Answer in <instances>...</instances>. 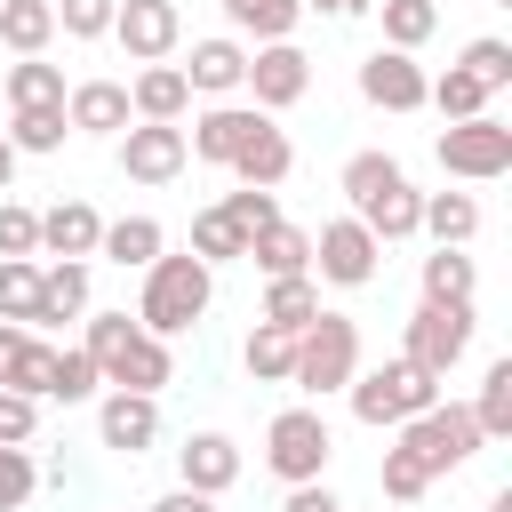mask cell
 <instances>
[{"instance_id":"1","label":"cell","mask_w":512,"mask_h":512,"mask_svg":"<svg viewBox=\"0 0 512 512\" xmlns=\"http://www.w3.org/2000/svg\"><path fill=\"white\" fill-rule=\"evenodd\" d=\"M208 304H216V272L200 264V256H152L144 264V288H136V328L144 336H160V344H176L184 328H200L208 320Z\"/></svg>"},{"instance_id":"2","label":"cell","mask_w":512,"mask_h":512,"mask_svg":"<svg viewBox=\"0 0 512 512\" xmlns=\"http://www.w3.org/2000/svg\"><path fill=\"white\" fill-rule=\"evenodd\" d=\"M344 400H352V416L368 424V432H400L408 416H424L432 400H440V376H424L416 360H376V368H360L352 384H344Z\"/></svg>"},{"instance_id":"3","label":"cell","mask_w":512,"mask_h":512,"mask_svg":"<svg viewBox=\"0 0 512 512\" xmlns=\"http://www.w3.org/2000/svg\"><path fill=\"white\" fill-rule=\"evenodd\" d=\"M352 376H360V320L320 304V320L296 328V368H288V384H296L304 400H328V392H344Z\"/></svg>"},{"instance_id":"4","label":"cell","mask_w":512,"mask_h":512,"mask_svg":"<svg viewBox=\"0 0 512 512\" xmlns=\"http://www.w3.org/2000/svg\"><path fill=\"white\" fill-rule=\"evenodd\" d=\"M328 456H336V432L320 416V400H296L264 424V472L280 488H304V480H328Z\"/></svg>"},{"instance_id":"5","label":"cell","mask_w":512,"mask_h":512,"mask_svg":"<svg viewBox=\"0 0 512 512\" xmlns=\"http://www.w3.org/2000/svg\"><path fill=\"white\" fill-rule=\"evenodd\" d=\"M392 440H400V448H408V456H416V464H424L432 480H440V472H464V464H472V456L488 448L464 400H432V408H424V416H408V424H400Z\"/></svg>"},{"instance_id":"6","label":"cell","mask_w":512,"mask_h":512,"mask_svg":"<svg viewBox=\"0 0 512 512\" xmlns=\"http://www.w3.org/2000/svg\"><path fill=\"white\" fill-rule=\"evenodd\" d=\"M432 160H440L448 176H464V184H496V176L512 168V128H504L496 112H480V120H448V128L432 136Z\"/></svg>"},{"instance_id":"7","label":"cell","mask_w":512,"mask_h":512,"mask_svg":"<svg viewBox=\"0 0 512 512\" xmlns=\"http://www.w3.org/2000/svg\"><path fill=\"white\" fill-rule=\"evenodd\" d=\"M472 304H416L408 312V336H400V360H416L424 376H440L448 384V368L472 352Z\"/></svg>"},{"instance_id":"8","label":"cell","mask_w":512,"mask_h":512,"mask_svg":"<svg viewBox=\"0 0 512 512\" xmlns=\"http://www.w3.org/2000/svg\"><path fill=\"white\" fill-rule=\"evenodd\" d=\"M376 264H384V248H376V232H368L360 216H328V224L312 232V280H328V288H368Z\"/></svg>"},{"instance_id":"9","label":"cell","mask_w":512,"mask_h":512,"mask_svg":"<svg viewBox=\"0 0 512 512\" xmlns=\"http://www.w3.org/2000/svg\"><path fill=\"white\" fill-rule=\"evenodd\" d=\"M112 160H120L128 184H176L192 152H184V128H168V120H128V128L112 136Z\"/></svg>"},{"instance_id":"10","label":"cell","mask_w":512,"mask_h":512,"mask_svg":"<svg viewBox=\"0 0 512 512\" xmlns=\"http://www.w3.org/2000/svg\"><path fill=\"white\" fill-rule=\"evenodd\" d=\"M112 40L128 64H168L184 48V8L176 0H120L112 8Z\"/></svg>"},{"instance_id":"11","label":"cell","mask_w":512,"mask_h":512,"mask_svg":"<svg viewBox=\"0 0 512 512\" xmlns=\"http://www.w3.org/2000/svg\"><path fill=\"white\" fill-rule=\"evenodd\" d=\"M248 104L256 112H288V104H304V88H312V56L296 48V40H264V48H248Z\"/></svg>"},{"instance_id":"12","label":"cell","mask_w":512,"mask_h":512,"mask_svg":"<svg viewBox=\"0 0 512 512\" xmlns=\"http://www.w3.org/2000/svg\"><path fill=\"white\" fill-rule=\"evenodd\" d=\"M272 112H256V104H240V96H224V104H208V112H192V128H184V152L192 160H208V168H232V152L264 128Z\"/></svg>"},{"instance_id":"13","label":"cell","mask_w":512,"mask_h":512,"mask_svg":"<svg viewBox=\"0 0 512 512\" xmlns=\"http://www.w3.org/2000/svg\"><path fill=\"white\" fill-rule=\"evenodd\" d=\"M352 80H360V96H368L376 112H424V80H432V72H424L416 56H400V48H368Z\"/></svg>"},{"instance_id":"14","label":"cell","mask_w":512,"mask_h":512,"mask_svg":"<svg viewBox=\"0 0 512 512\" xmlns=\"http://www.w3.org/2000/svg\"><path fill=\"white\" fill-rule=\"evenodd\" d=\"M96 440L112 456H144L160 440V400L152 392H96Z\"/></svg>"},{"instance_id":"15","label":"cell","mask_w":512,"mask_h":512,"mask_svg":"<svg viewBox=\"0 0 512 512\" xmlns=\"http://www.w3.org/2000/svg\"><path fill=\"white\" fill-rule=\"evenodd\" d=\"M232 480H240V440H232V432H184V440H176V488L224 496Z\"/></svg>"},{"instance_id":"16","label":"cell","mask_w":512,"mask_h":512,"mask_svg":"<svg viewBox=\"0 0 512 512\" xmlns=\"http://www.w3.org/2000/svg\"><path fill=\"white\" fill-rule=\"evenodd\" d=\"M184 72V88L192 96H240V80H248V40H232V32H208V40H192V56L176 64Z\"/></svg>"},{"instance_id":"17","label":"cell","mask_w":512,"mask_h":512,"mask_svg":"<svg viewBox=\"0 0 512 512\" xmlns=\"http://www.w3.org/2000/svg\"><path fill=\"white\" fill-rule=\"evenodd\" d=\"M64 120L72 136H120L136 112H128V80H72L64 88Z\"/></svg>"},{"instance_id":"18","label":"cell","mask_w":512,"mask_h":512,"mask_svg":"<svg viewBox=\"0 0 512 512\" xmlns=\"http://www.w3.org/2000/svg\"><path fill=\"white\" fill-rule=\"evenodd\" d=\"M96 240H104V216H96L88 200H56V208H40V256H56V264H88Z\"/></svg>"},{"instance_id":"19","label":"cell","mask_w":512,"mask_h":512,"mask_svg":"<svg viewBox=\"0 0 512 512\" xmlns=\"http://www.w3.org/2000/svg\"><path fill=\"white\" fill-rule=\"evenodd\" d=\"M96 312V288H88V264H40V304H32V336L40 328H64V320H88Z\"/></svg>"},{"instance_id":"20","label":"cell","mask_w":512,"mask_h":512,"mask_svg":"<svg viewBox=\"0 0 512 512\" xmlns=\"http://www.w3.org/2000/svg\"><path fill=\"white\" fill-rule=\"evenodd\" d=\"M240 264H256L264 280H304V272H312V232L280 216V224H264V232L240 248Z\"/></svg>"},{"instance_id":"21","label":"cell","mask_w":512,"mask_h":512,"mask_svg":"<svg viewBox=\"0 0 512 512\" xmlns=\"http://www.w3.org/2000/svg\"><path fill=\"white\" fill-rule=\"evenodd\" d=\"M168 384H176V352H168L160 336H144V328H136V344H128L120 360H112L104 392H152V400H160Z\"/></svg>"},{"instance_id":"22","label":"cell","mask_w":512,"mask_h":512,"mask_svg":"<svg viewBox=\"0 0 512 512\" xmlns=\"http://www.w3.org/2000/svg\"><path fill=\"white\" fill-rule=\"evenodd\" d=\"M128 112L136 120H184L192 112V88H184V72L176 64H136V80H128Z\"/></svg>"},{"instance_id":"23","label":"cell","mask_w":512,"mask_h":512,"mask_svg":"<svg viewBox=\"0 0 512 512\" xmlns=\"http://www.w3.org/2000/svg\"><path fill=\"white\" fill-rule=\"evenodd\" d=\"M288 168H296V144H288V128H272V120L232 152V176H240V184H256V192H280V184H288Z\"/></svg>"},{"instance_id":"24","label":"cell","mask_w":512,"mask_h":512,"mask_svg":"<svg viewBox=\"0 0 512 512\" xmlns=\"http://www.w3.org/2000/svg\"><path fill=\"white\" fill-rule=\"evenodd\" d=\"M416 232H432V248H472L480 240V200L472 192H424Z\"/></svg>"},{"instance_id":"25","label":"cell","mask_w":512,"mask_h":512,"mask_svg":"<svg viewBox=\"0 0 512 512\" xmlns=\"http://www.w3.org/2000/svg\"><path fill=\"white\" fill-rule=\"evenodd\" d=\"M224 8V24H232V40H296V24H304V0H216Z\"/></svg>"},{"instance_id":"26","label":"cell","mask_w":512,"mask_h":512,"mask_svg":"<svg viewBox=\"0 0 512 512\" xmlns=\"http://www.w3.org/2000/svg\"><path fill=\"white\" fill-rule=\"evenodd\" d=\"M160 248H168L160 216H112V224H104V240H96V256H104V264H120V272H144Z\"/></svg>"},{"instance_id":"27","label":"cell","mask_w":512,"mask_h":512,"mask_svg":"<svg viewBox=\"0 0 512 512\" xmlns=\"http://www.w3.org/2000/svg\"><path fill=\"white\" fill-rule=\"evenodd\" d=\"M416 208H424V192L400 176V184H384V192H376L368 208H352V216L376 232V248H392V240H416Z\"/></svg>"},{"instance_id":"28","label":"cell","mask_w":512,"mask_h":512,"mask_svg":"<svg viewBox=\"0 0 512 512\" xmlns=\"http://www.w3.org/2000/svg\"><path fill=\"white\" fill-rule=\"evenodd\" d=\"M0 96H8V112L64 104V64H48V56H16V64H8V80H0Z\"/></svg>"},{"instance_id":"29","label":"cell","mask_w":512,"mask_h":512,"mask_svg":"<svg viewBox=\"0 0 512 512\" xmlns=\"http://www.w3.org/2000/svg\"><path fill=\"white\" fill-rule=\"evenodd\" d=\"M48 40H56L48 0H0V48L8 56H48Z\"/></svg>"},{"instance_id":"30","label":"cell","mask_w":512,"mask_h":512,"mask_svg":"<svg viewBox=\"0 0 512 512\" xmlns=\"http://www.w3.org/2000/svg\"><path fill=\"white\" fill-rule=\"evenodd\" d=\"M0 136L16 144V160H48V152H64L72 120H64V104H40V112H8V128H0Z\"/></svg>"},{"instance_id":"31","label":"cell","mask_w":512,"mask_h":512,"mask_svg":"<svg viewBox=\"0 0 512 512\" xmlns=\"http://www.w3.org/2000/svg\"><path fill=\"white\" fill-rule=\"evenodd\" d=\"M416 280H424V304H472V288H480V264H472L464 248H432Z\"/></svg>"},{"instance_id":"32","label":"cell","mask_w":512,"mask_h":512,"mask_svg":"<svg viewBox=\"0 0 512 512\" xmlns=\"http://www.w3.org/2000/svg\"><path fill=\"white\" fill-rule=\"evenodd\" d=\"M464 408H472L480 440H512V360H488V368H480V392H472Z\"/></svg>"},{"instance_id":"33","label":"cell","mask_w":512,"mask_h":512,"mask_svg":"<svg viewBox=\"0 0 512 512\" xmlns=\"http://www.w3.org/2000/svg\"><path fill=\"white\" fill-rule=\"evenodd\" d=\"M376 24H384V48L416 56V48L440 32V0H376Z\"/></svg>"},{"instance_id":"34","label":"cell","mask_w":512,"mask_h":512,"mask_svg":"<svg viewBox=\"0 0 512 512\" xmlns=\"http://www.w3.org/2000/svg\"><path fill=\"white\" fill-rule=\"evenodd\" d=\"M424 104H432L440 120H480L496 96H488V88H480L464 64H448V72H432V80H424Z\"/></svg>"},{"instance_id":"35","label":"cell","mask_w":512,"mask_h":512,"mask_svg":"<svg viewBox=\"0 0 512 512\" xmlns=\"http://www.w3.org/2000/svg\"><path fill=\"white\" fill-rule=\"evenodd\" d=\"M256 320H272V328H288V336L312 328V320H320V280H312V272H304V280H264V312H256Z\"/></svg>"},{"instance_id":"36","label":"cell","mask_w":512,"mask_h":512,"mask_svg":"<svg viewBox=\"0 0 512 512\" xmlns=\"http://www.w3.org/2000/svg\"><path fill=\"white\" fill-rule=\"evenodd\" d=\"M240 368H248L256 384H288V368H296V336L272 328V320H256L248 344H240Z\"/></svg>"},{"instance_id":"37","label":"cell","mask_w":512,"mask_h":512,"mask_svg":"<svg viewBox=\"0 0 512 512\" xmlns=\"http://www.w3.org/2000/svg\"><path fill=\"white\" fill-rule=\"evenodd\" d=\"M240 248H248V240L232 232L224 208H200V216H192V248H184V256H200L208 272H224V264H240Z\"/></svg>"},{"instance_id":"38","label":"cell","mask_w":512,"mask_h":512,"mask_svg":"<svg viewBox=\"0 0 512 512\" xmlns=\"http://www.w3.org/2000/svg\"><path fill=\"white\" fill-rule=\"evenodd\" d=\"M400 176H408V168H400L392 152H352L336 184H344V200H352V208H368V200H376L384 184H400Z\"/></svg>"},{"instance_id":"39","label":"cell","mask_w":512,"mask_h":512,"mask_svg":"<svg viewBox=\"0 0 512 512\" xmlns=\"http://www.w3.org/2000/svg\"><path fill=\"white\" fill-rule=\"evenodd\" d=\"M32 304H40V256H8L0 264V320L32 328Z\"/></svg>"},{"instance_id":"40","label":"cell","mask_w":512,"mask_h":512,"mask_svg":"<svg viewBox=\"0 0 512 512\" xmlns=\"http://www.w3.org/2000/svg\"><path fill=\"white\" fill-rule=\"evenodd\" d=\"M488 96H504L512 88V40H496V32H480V40H464V56H456Z\"/></svg>"},{"instance_id":"41","label":"cell","mask_w":512,"mask_h":512,"mask_svg":"<svg viewBox=\"0 0 512 512\" xmlns=\"http://www.w3.org/2000/svg\"><path fill=\"white\" fill-rule=\"evenodd\" d=\"M376 488H384L392 504H416V496H432V472H424V464H416V456L392 440V448L376 456Z\"/></svg>"},{"instance_id":"42","label":"cell","mask_w":512,"mask_h":512,"mask_svg":"<svg viewBox=\"0 0 512 512\" xmlns=\"http://www.w3.org/2000/svg\"><path fill=\"white\" fill-rule=\"evenodd\" d=\"M48 384H56V344H48V336H24V360H16V376H8L0 392H24V400L48 408Z\"/></svg>"},{"instance_id":"43","label":"cell","mask_w":512,"mask_h":512,"mask_svg":"<svg viewBox=\"0 0 512 512\" xmlns=\"http://www.w3.org/2000/svg\"><path fill=\"white\" fill-rule=\"evenodd\" d=\"M216 208L232 216V232H240V240H256L264 224H280V192H256V184H240V192H224Z\"/></svg>"},{"instance_id":"44","label":"cell","mask_w":512,"mask_h":512,"mask_svg":"<svg viewBox=\"0 0 512 512\" xmlns=\"http://www.w3.org/2000/svg\"><path fill=\"white\" fill-rule=\"evenodd\" d=\"M56 8V32L64 40H112V8L120 0H48Z\"/></svg>"},{"instance_id":"45","label":"cell","mask_w":512,"mask_h":512,"mask_svg":"<svg viewBox=\"0 0 512 512\" xmlns=\"http://www.w3.org/2000/svg\"><path fill=\"white\" fill-rule=\"evenodd\" d=\"M96 392H104V384H96V360H88L80 344H64V352H56V384H48V400L72 408V400H96Z\"/></svg>"},{"instance_id":"46","label":"cell","mask_w":512,"mask_h":512,"mask_svg":"<svg viewBox=\"0 0 512 512\" xmlns=\"http://www.w3.org/2000/svg\"><path fill=\"white\" fill-rule=\"evenodd\" d=\"M8 256H40V208L24 200H0V264Z\"/></svg>"},{"instance_id":"47","label":"cell","mask_w":512,"mask_h":512,"mask_svg":"<svg viewBox=\"0 0 512 512\" xmlns=\"http://www.w3.org/2000/svg\"><path fill=\"white\" fill-rule=\"evenodd\" d=\"M32 488H40L32 448H0V512H24V504H32Z\"/></svg>"},{"instance_id":"48","label":"cell","mask_w":512,"mask_h":512,"mask_svg":"<svg viewBox=\"0 0 512 512\" xmlns=\"http://www.w3.org/2000/svg\"><path fill=\"white\" fill-rule=\"evenodd\" d=\"M32 432H40V400L0 392V448H32Z\"/></svg>"},{"instance_id":"49","label":"cell","mask_w":512,"mask_h":512,"mask_svg":"<svg viewBox=\"0 0 512 512\" xmlns=\"http://www.w3.org/2000/svg\"><path fill=\"white\" fill-rule=\"evenodd\" d=\"M280 512H344V496H336L328 480H304V488H288V496H280Z\"/></svg>"},{"instance_id":"50","label":"cell","mask_w":512,"mask_h":512,"mask_svg":"<svg viewBox=\"0 0 512 512\" xmlns=\"http://www.w3.org/2000/svg\"><path fill=\"white\" fill-rule=\"evenodd\" d=\"M24 336H32V328H16V320H0V384L16 376V360H24Z\"/></svg>"},{"instance_id":"51","label":"cell","mask_w":512,"mask_h":512,"mask_svg":"<svg viewBox=\"0 0 512 512\" xmlns=\"http://www.w3.org/2000/svg\"><path fill=\"white\" fill-rule=\"evenodd\" d=\"M144 512H216V496H192V488H168V496H152Z\"/></svg>"},{"instance_id":"52","label":"cell","mask_w":512,"mask_h":512,"mask_svg":"<svg viewBox=\"0 0 512 512\" xmlns=\"http://www.w3.org/2000/svg\"><path fill=\"white\" fill-rule=\"evenodd\" d=\"M304 8H312V16H336V24H344V16H368L376 0H304Z\"/></svg>"},{"instance_id":"53","label":"cell","mask_w":512,"mask_h":512,"mask_svg":"<svg viewBox=\"0 0 512 512\" xmlns=\"http://www.w3.org/2000/svg\"><path fill=\"white\" fill-rule=\"evenodd\" d=\"M8 184H16V144L0 136V192H8Z\"/></svg>"},{"instance_id":"54","label":"cell","mask_w":512,"mask_h":512,"mask_svg":"<svg viewBox=\"0 0 512 512\" xmlns=\"http://www.w3.org/2000/svg\"><path fill=\"white\" fill-rule=\"evenodd\" d=\"M488 512H512V488H496V496H488Z\"/></svg>"},{"instance_id":"55","label":"cell","mask_w":512,"mask_h":512,"mask_svg":"<svg viewBox=\"0 0 512 512\" xmlns=\"http://www.w3.org/2000/svg\"><path fill=\"white\" fill-rule=\"evenodd\" d=\"M496 8H512V0H496Z\"/></svg>"}]
</instances>
